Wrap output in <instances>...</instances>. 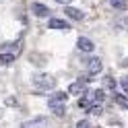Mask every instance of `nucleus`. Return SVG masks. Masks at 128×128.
<instances>
[{
	"label": "nucleus",
	"mask_w": 128,
	"mask_h": 128,
	"mask_svg": "<svg viewBox=\"0 0 128 128\" xmlns=\"http://www.w3.org/2000/svg\"><path fill=\"white\" fill-rule=\"evenodd\" d=\"M33 85H35L37 91H52V89H56V78L48 72H35Z\"/></svg>",
	"instance_id": "1"
},
{
	"label": "nucleus",
	"mask_w": 128,
	"mask_h": 128,
	"mask_svg": "<svg viewBox=\"0 0 128 128\" xmlns=\"http://www.w3.org/2000/svg\"><path fill=\"white\" fill-rule=\"evenodd\" d=\"M99 72H101V60L97 58V56H93V58H89V62H87V74L95 76Z\"/></svg>",
	"instance_id": "2"
},
{
	"label": "nucleus",
	"mask_w": 128,
	"mask_h": 128,
	"mask_svg": "<svg viewBox=\"0 0 128 128\" xmlns=\"http://www.w3.org/2000/svg\"><path fill=\"white\" fill-rule=\"evenodd\" d=\"M48 108H50V112L54 116H64L66 114V108H64V101H54L52 97L48 99Z\"/></svg>",
	"instance_id": "3"
},
{
	"label": "nucleus",
	"mask_w": 128,
	"mask_h": 128,
	"mask_svg": "<svg viewBox=\"0 0 128 128\" xmlns=\"http://www.w3.org/2000/svg\"><path fill=\"white\" fill-rule=\"evenodd\" d=\"M31 12L35 14V17H50V8H48L46 4H42V2H33L31 4Z\"/></svg>",
	"instance_id": "4"
},
{
	"label": "nucleus",
	"mask_w": 128,
	"mask_h": 128,
	"mask_svg": "<svg viewBox=\"0 0 128 128\" xmlns=\"http://www.w3.org/2000/svg\"><path fill=\"white\" fill-rule=\"evenodd\" d=\"M44 124H46V118L44 116H35V118L27 120V122H23L21 128H42Z\"/></svg>",
	"instance_id": "5"
},
{
	"label": "nucleus",
	"mask_w": 128,
	"mask_h": 128,
	"mask_svg": "<svg viewBox=\"0 0 128 128\" xmlns=\"http://www.w3.org/2000/svg\"><path fill=\"white\" fill-rule=\"evenodd\" d=\"M83 91H85V81L81 78V81H74V83L68 85V93L66 95H81Z\"/></svg>",
	"instance_id": "6"
},
{
	"label": "nucleus",
	"mask_w": 128,
	"mask_h": 128,
	"mask_svg": "<svg viewBox=\"0 0 128 128\" xmlns=\"http://www.w3.org/2000/svg\"><path fill=\"white\" fill-rule=\"evenodd\" d=\"M76 46H78V50H83V52H93V48H95V44L91 39H87V37H78Z\"/></svg>",
	"instance_id": "7"
},
{
	"label": "nucleus",
	"mask_w": 128,
	"mask_h": 128,
	"mask_svg": "<svg viewBox=\"0 0 128 128\" xmlns=\"http://www.w3.org/2000/svg\"><path fill=\"white\" fill-rule=\"evenodd\" d=\"M66 14H68L72 21H83V19H85V12L78 10V8H74V6H66Z\"/></svg>",
	"instance_id": "8"
},
{
	"label": "nucleus",
	"mask_w": 128,
	"mask_h": 128,
	"mask_svg": "<svg viewBox=\"0 0 128 128\" xmlns=\"http://www.w3.org/2000/svg\"><path fill=\"white\" fill-rule=\"evenodd\" d=\"M48 27H50V29H70V23L62 21V19H50Z\"/></svg>",
	"instance_id": "9"
},
{
	"label": "nucleus",
	"mask_w": 128,
	"mask_h": 128,
	"mask_svg": "<svg viewBox=\"0 0 128 128\" xmlns=\"http://www.w3.org/2000/svg\"><path fill=\"white\" fill-rule=\"evenodd\" d=\"M87 110H89V114H93V116H99L101 112H103L101 103H95V101H89V106H87Z\"/></svg>",
	"instance_id": "10"
},
{
	"label": "nucleus",
	"mask_w": 128,
	"mask_h": 128,
	"mask_svg": "<svg viewBox=\"0 0 128 128\" xmlns=\"http://www.w3.org/2000/svg\"><path fill=\"white\" fill-rule=\"evenodd\" d=\"M116 103H118L122 110H128V97H126L124 93H118V95H116Z\"/></svg>",
	"instance_id": "11"
},
{
	"label": "nucleus",
	"mask_w": 128,
	"mask_h": 128,
	"mask_svg": "<svg viewBox=\"0 0 128 128\" xmlns=\"http://www.w3.org/2000/svg\"><path fill=\"white\" fill-rule=\"evenodd\" d=\"M14 58H17V56L14 54H8V52H0V64H10V62H14Z\"/></svg>",
	"instance_id": "12"
},
{
	"label": "nucleus",
	"mask_w": 128,
	"mask_h": 128,
	"mask_svg": "<svg viewBox=\"0 0 128 128\" xmlns=\"http://www.w3.org/2000/svg\"><path fill=\"white\" fill-rule=\"evenodd\" d=\"M110 4H112V8H116V10H124L128 6L126 0H110Z\"/></svg>",
	"instance_id": "13"
},
{
	"label": "nucleus",
	"mask_w": 128,
	"mask_h": 128,
	"mask_svg": "<svg viewBox=\"0 0 128 128\" xmlns=\"http://www.w3.org/2000/svg\"><path fill=\"white\" fill-rule=\"evenodd\" d=\"M66 97H68V95L64 93V91H56V93L52 95V99H54V101H66Z\"/></svg>",
	"instance_id": "14"
},
{
	"label": "nucleus",
	"mask_w": 128,
	"mask_h": 128,
	"mask_svg": "<svg viewBox=\"0 0 128 128\" xmlns=\"http://www.w3.org/2000/svg\"><path fill=\"white\" fill-rule=\"evenodd\" d=\"M120 87H122V91H124V95L128 97V76H122V78H120Z\"/></svg>",
	"instance_id": "15"
},
{
	"label": "nucleus",
	"mask_w": 128,
	"mask_h": 128,
	"mask_svg": "<svg viewBox=\"0 0 128 128\" xmlns=\"http://www.w3.org/2000/svg\"><path fill=\"white\" fill-rule=\"evenodd\" d=\"M103 87H108V89H114V87H116V81H114L112 76H106V78H103Z\"/></svg>",
	"instance_id": "16"
},
{
	"label": "nucleus",
	"mask_w": 128,
	"mask_h": 128,
	"mask_svg": "<svg viewBox=\"0 0 128 128\" xmlns=\"http://www.w3.org/2000/svg\"><path fill=\"white\" fill-rule=\"evenodd\" d=\"M76 128H91V122H89V120H78Z\"/></svg>",
	"instance_id": "17"
},
{
	"label": "nucleus",
	"mask_w": 128,
	"mask_h": 128,
	"mask_svg": "<svg viewBox=\"0 0 128 128\" xmlns=\"http://www.w3.org/2000/svg\"><path fill=\"white\" fill-rule=\"evenodd\" d=\"M6 103H8V106H14L17 101H14V97H8V99H6Z\"/></svg>",
	"instance_id": "18"
},
{
	"label": "nucleus",
	"mask_w": 128,
	"mask_h": 128,
	"mask_svg": "<svg viewBox=\"0 0 128 128\" xmlns=\"http://www.w3.org/2000/svg\"><path fill=\"white\" fill-rule=\"evenodd\" d=\"M56 2H60V4H70L72 0H56Z\"/></svg>",
	"instance_id": "19"
},
{
	"label": "nucleus",
	"mask_w": 128,
	"mask_h": 128,
	"mask_svg": "<svg viewBox=\"0 0 128 128\" xmlns=\"http://www.w3.org/2000/svg\"><path fill=\"white\" fill-rule=\"evenodd\" d=\"M0 116H2V110H0Z\"/></svg>",
	"instance_id": "20"
}]
</instances>
